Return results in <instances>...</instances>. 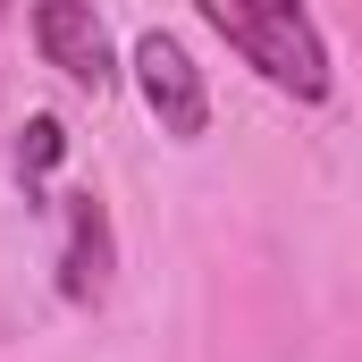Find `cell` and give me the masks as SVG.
<instances>
[{"label":"cell","mask_w":362,"mask_h":362,"mask_svg":"<svg viewBox=\"0 0 362 362\" xmlns=\"http://www.w3.org/2000/svg\"><path fill=\"white\" fill-rule=\"evenodd\" d=\"M34 42H42L51 68H68L85 93L118 85V51H110V25L93 17V0H42L34 8Z\"/></svg>","instance_id":"3957f363"},{"label":"cell","mask_w":362,"mask_h":362,"mask_svg":"<svg viewBox=\"0 0 362 362\" xmlns=\"http://www.w3.org/2000/svg\"><path fill=\"white\" fill-rule=\"evenodd\" d=\"M59 152H68V127H59V118H25V135H17V177L42 185L59 169Z\"/></svg>","instance_id":"5b68a950"},{"label":"cell","mask_w":362,"mask_h":362,"mask_svg":"<svg viewBox=\"0 0 362 362\" xmlns=\"http://www.w3.org/2000/svg\"><path fill=\"white\" fill-rule=\"evenodd\" d=\"M202 17L228 51H245V68H262V85L295 93V101L329 93V42H320L312 8H295V0H202Z\"/></svg>","instance_id":"6da1fadb"},{"label":"cell","mask_w":362,"mask_h":362,"mask_svg":"<svg viewBox=\"0 0 362 362\" xmlns=\"http://www.w3.org/2000/svg\"><path fill=\"white\" fill-rule=\"evenodd\" d=\"M135 85H144V101H152L160 135L194 144V135L211 127V93H202V68L185 59V42H177V34H144V42H135Z\"/></svg>","instance_id":"7a4b0ae2"},{"label":"cell","mask_w":362,"mask_h":362,"mask_svg":"<svg viewBox=\"0 0 362 362\" xmlns=\"http://www.w3.org/2000/svg\"><path fill=\"white\" fill-rule=\"evenodd\" d=\"M118 270V236H110V202L101 194H68V253H59V295L68 303H101Z\"/></svg>","instance_id":"277c9868"}]
</instances>
